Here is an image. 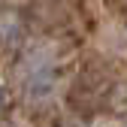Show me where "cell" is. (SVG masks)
<instances>
[{"instance_id": "cell-1", "label": "cell", "mask_w": 127, "mask_h": 127, "mask_svg": "<svg viewBox=\"0 0 127 127\" xmlns=\"http://www.w3.org/2000/svg\"><path fill=\"white\" fill-rule=\"evenodd\" d=\"M118 94H121V100H118V103H127V82L121 85V91H118Z\"/></svg>"}, {"instance_id": "cell-2", "label": "cell", "mask_w": 127, "mask_h": 127, "mask_svg": "<svg viewBox=\"0 0 127 127\" xmlns=\"http://www.w3.org/2000/svg\"><path fill=\"white\" fill-rule=\"evenodd\" d=\"M0 103H3V97H0Z\"/></svg>"}, {"instance_id": "cell-3", "label": "cell", "mask_w": 127, "mask_h": 127, "mask_svg": "<svg viewBox=\"0 0 127 127\" xmlns=\"http://www.w3.org/2000/svg\"><path fill=\"white\" fill-rule=\"evenodd\" d=\"M124 127H127V121H124Z\"/></svg>"}]
</instances>
